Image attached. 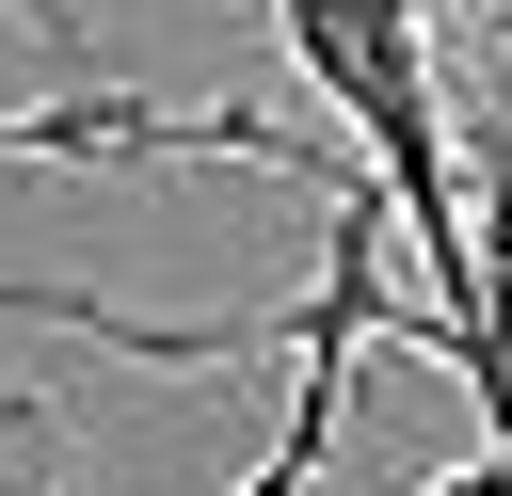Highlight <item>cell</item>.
<instances>
[{
    "label": "cell",
    "mask_w": 512,
    "mask_h": 496,
    "mask_svg": "<svg viewBox=\"0 0 512 496\" xmlns=\"http://www.w3.org/2000/svg\"><path fill=\"white\" fill-rule=\"evenodd\" d=\"M0 160H240V176H304L320 144H288V112H256V96H128V80H96V96L0 112Z\"/></svg>",
    "instance_id": "7a4b0ae2"
},
{
    "label": "cell",
    "mask_w": 512,
    "mask_h": 496,
    "mask_svg": "<svg viewBox=\"0 0 512 496\" xmlns=\"http://www.w3.org/2000/svg\"><path fill=\"white\" fill-rule=\"evenodd\" d=\"M288 64L320 80V112L352 128L416 288L368 304V352H432L464 400H480V464H512V288L480 272V224H464V144H448V64H432V0H272Z\"/></svg>",
    "instance_id": "6da1fadb"
}]
</instances>
